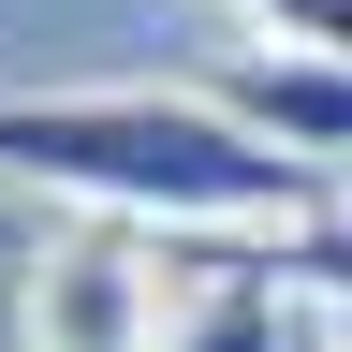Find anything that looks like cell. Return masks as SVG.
Wrapping results in <instances>:
<instances>
[{"instance_id":"6da1fadb","label":"cell","mask_w":352,"mask_h":352,"mask_svg":"<svg viewBox=\"0 0 352 352\" xmlns=\"http://www.w3.org/2000/svg\"><path fill=\"white\" fill-rule=\"evenodd\" d=\"M0 176L88 220H132V235H206V250L294 235L338 206V176L279 162L220 88H0Z\"/></svg>"},{"instance_id":"7a4b0ae2","label":"cell","mask_w":352,"mask_h":352,"mask_svg":"<svg viewBox=\"0 0 352 352\" xmlns=\"http://www.w3.org/2000/svg\"><path fill=\"white\" fill-rule=\"evenodd\" d=\"M176 294H162V250L132 220H74L15 264V338L30 352H162Z\"/></svg>"},{"instance_id":"3957f363","label":"cell","mask_w":352,"mask_h":352,"mask_svg":"<svg viewBox=\"0 0 352 352\" xmlns=\"http://www.w3.org/2000/svg\"><path fill=\"white\" fill-rule=\"evenodd\" d=\"M220 103H235L279 162L308 176H352V59H308V44H250L235 74H220Z\"/></svg>"},{"instance_id":"277c9868","label":"cell","mask_w":352,"mask_h":352,"mask_svg":"<svg viewBox=\"0 0 352 352\" xmlns=\"http://www.w3.org/2000/svg\"><path fill=\"white\" fill-rule=\"evenodd\" d=\"M294 323H308V308L279 279H250L235 250H206L191 294H176V323H162V352H294Z\"/></svg>"},{"instance_id":"5b68a950","label":"cell","mask_w":352,"mask_h":352,"mask_svg":"<svg viewBox=\"0 0 352 352\" xmlns=\"http://www.w3.org/2000/svg\"><path fill=\"white\" fill-rule=\"evenodd\" d=\"M235 264L279 279L294 308H323V323H352V191H338L323 220H294V235H235Z\"/></svg>"},{"instance_id":"8992f818","label":"cell","mask_w":352,"mask_h":352,"mask_svg":"<svg viewBox=\"0 0 352 352\" xmlns=\"http://www.w3.org/2000/svg\"><path fill=\"white\" fill-rule=\"evenodd\" d=\"M264 44H308V59H352V0H250Z\"/></svg>"},{"instance_id":"52a82bcc","label":"cell","mask_w":352,"mask_h":352,"mask_svg":"<svg viewBox=\"0 0 352 352\" xmlns=\"http://www.w3.org/2000/svg\"><path fill=\"white\" fill-rule=\"evenodd\" d=\"M294 352H338V323H323V308H308V323H294Z\"/></svg>"},{"instance_id":"ba28073f","label":"cell","mask_w":352,"mask_h":352,"mask_svg":"<svg viewBox=\"0 0 352 352\" xmlns=\"http://www.w3.org/2000/svg\"><path fill=\"white\" fill-rule=\"evenodd\" d=\"M338 352H352V323H338Z\"/></svg>"}]
</instances>
